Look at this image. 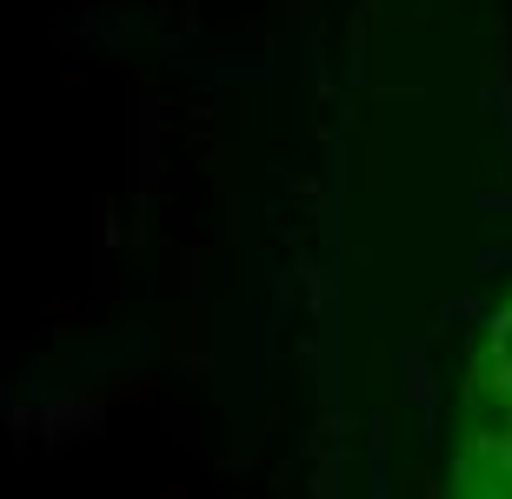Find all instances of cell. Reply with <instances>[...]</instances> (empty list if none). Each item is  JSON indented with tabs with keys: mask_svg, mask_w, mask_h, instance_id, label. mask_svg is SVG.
<instances>
[{
	"mask_svg": "<svg viewBox=\"0 0 512 499\" xmlns=\"http://www.w3.org/2000/svg\"><path fill=\"white\" fill-rule=\"evenodd\" d=\"M446 499H512V300L486 320L459 386Z\"/></svg>",
	"mask_w": 512,
	"mask_h": 499,
	"instance_id": "1",
	"label": "cell"
}]
</instances>
